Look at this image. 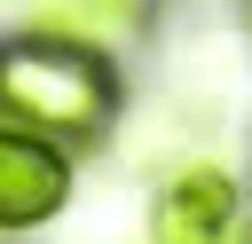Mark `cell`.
<instances>
[{
	"instance_id": "obj_1",
	"label": "cell",
	"mask_w": 252,
	"mask_h": 244,
	"mask_svg": "<svg viewBox=\"0 0 252 244\" xmlns=\"http://www.w3.org/2000/svg\"><path fill=\"white\" fill-rule=\"evenodd\" d=\"M110 102H118V79L94 47L79 39H16L0 47V110L47 142H87L110 126Z\"/></svg>"
},
{
	"instance_id": "obj_2",
	"label": "cell",
	"mask_w": 252,
	"mask_h": 244,
	"mask_svg": "<svg viewBox=\"0 0 252 244\" xmlns=\"http://www.w3.org/2000/svg\"><path fill=\"white\" fill-rule=\"evenodd\" d=\"M63 197H71L63 150L32 126H0V236H24L39 220H55Z\"/></svg>"
},
{
	"instance_id": "obj_3",
	"label": "cell",
	"mask_w": 252,
	"mask_h": 244,
	"mask_svg": "<svg viewBox=\"0 0 252 244\" xmlns=\"http://www.w3.org/2000/svg\"><path fill=\"white\" fill-rule=\"evenodd\" d=\"M228 228H236V181L220 165H189L158 189L150 244H228Z\"/></svg>"
},
{
	"instance_id": "obj_4",
	"label": "cell",
	"mask_w": 252,
	"mask_h": 244,
	"mask_svg": "<svg viewBox=\"0 0 252 244\" xmlns=\"http://www.w3.org/2000/svg\"><path fill=\"white\" fill-rule=\"evenodd\" d=\"M32 24L39 31H63L79 47H102V39H126L142 24V0H39Z\"/></svg>"
}]
</instances>
